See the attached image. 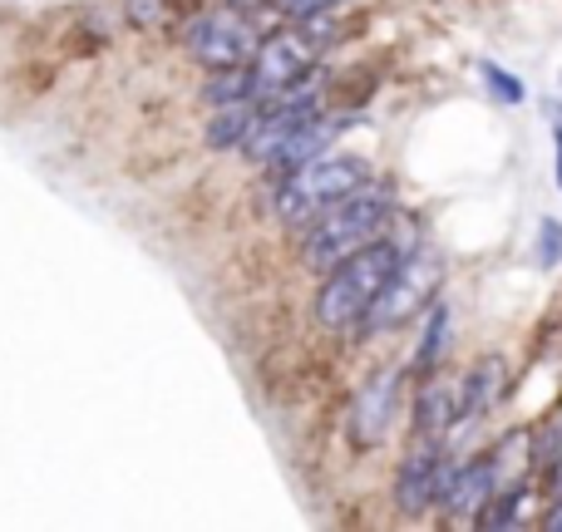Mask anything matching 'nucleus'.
Segmentation results:
<instances>
[{
    "label": "nucleus",
    "mask_w": 562,
    "mask_h": 532,
    "mask_svg": "<svg viewBox=\"0 0 562 532\" xmlns=\"http://www.w3.org/2000/svg\"><path fill=\"white\" fill-rule=\"evenodd\" d=\"M405 262V252H400L395 242H385V237H375L370 247H360V252H350L346 262L326 276V286H321L316 296V320L326 330H346V326H366L370 306L380 301V291L390 286V276L400 271Z\"/></svg>",
    "instance_id": "1"
},
{
    "label": "nucleus",
    "mask_w": 562,
    "mask_h": 532,
    "mask_svg": "<svg viewBox=\"0 0 562 532\" xmlns=\"http://www.w3.org/2000/svg\"><path fill=\"white\" fill-rule=\"evenodd\" d=\"M203 99L213 109H227V104H247V99H262V89H257V69H213V79H207Z\"/></svg>",
    "instance_id": "14"
},
{
    "label": "nucleus",
    "mask_w": 562,
    "mask_h": 532,
    "mask_svg": "<svg viewBox=\"0 0 562 532\" xmlns=\"http://www.w3.org/2000/svg\"><path fill=\"white\" fill-rule=\"evenodd\" d=\"M528 503V488H508V494H494V503L479 513V528H514L518 513Z\"/></svg>",
    "instance_id": "16"
},
{
    "label": "nucleus",
    "mask_w": 562,
    "mask_h": 532,
    "mask_svg": "<svg viewBox=\"0 0 562 532\" xmlns=\"http://www.w3.org/2000/svg\"><path fill=\"white\" fill-rule=\"evenodd\" d=\"M366 188H370V168L360 158H316V163L281 178L272 207L286 227H311L321 213H330L336 203L366 193Z\"/></svg>",
    "instance_id": "2"
},
{
    "label": "nucleus",
    "mask_w": 562,
    "mask_h": 532,
    "mask_svg": "<svg viewBox=\"0 0 562 532\" xmlns=\"http://www.w3.org/2000/svg\"><path fill=\"white\" fill-rule=\"evenodd\" d=\"M158 15H164V0H128V20L134 25H154Z\"/></svg>",
    "instance_id": "20"
},
{
    "label": "nucleus",
    "mask_w": 562,
    "mask_h": 532,
    "mask_svg": "<svg viewBox=\"0 0 562 532\" xmlns=\"http://www.w3.org/2000/svg\"><path fill=\"white\" fill-rule=\"evenodd\" d=\"M445 484H449V459H445V449L439 444H425V449H415V454L400 464V478H395V503H400V513H425V508H435L439 503V494H445Z\"/></svg>",
    "instance_id": "7"
},
{
    "label": "nucleus",
    "mask_w": 562,
    "mask_h": 532,
    "mask_svg": "<svg viewBox=\"0 0 562 532\" xmlns=\"http://www.w3.org/2000/svg\"><path fill=\"white\" fill-rule=\"evenodd\" d=\"M340 118H311V124H301L296 134L286 138V148L277 154V163L272 168H281V173H296V168H306V163H316L321 158V148L330 144V138L340 134Z\"/></svg>",
    "instance_id": "11"
},
{
    "label": "nucleus",
    "mask_w": 562,
    "mask_h": 532,
    "mask_svg": "<svg viewBox=\"0 0 562 532\" xmlns=\"http://www.w3.org/2000/svg\"><path fill=\"white\" fill-rule=\"evenodd\" d=\"M558 188H562V128H558Z\"/></svg>",
    "instance_id": "21"
},
{
    "label": "nucleus",
    "mask_w": 562,
    "mask_h": 532,
    "mask_svg": "<svg viewBox=\"0 0 562 532\" xmlns=\"http://www.w3.org/2000/svg\"><path fill=\"white\" fill-rule=\"evenodd\" d=\"M390 223V197L385 193H356L346 203H336L330 213H321L311 223V237H306V262L316 271H336L350 252L370 247Z\"/></svg>",
    "instance_id": "3"
},
{
    "label": "nucleus",
    "mask_w": 562,
    "mask_h": 532,
    "mask_svg": "<svg viewBox=\"0 0 562 532\" xmlns=\"http://www.w3.org/2000/svg\"><path fill=\"white\" fill-rule=\"evenodd\" d=\"M449 326H454L449 306H445V301H435V306H429L425 340H419V355H415V365H419V370H435L439 360H445V350H449Z\"/></svg>",
    "instance_id": "15"
},
{
    "label": "nucleus",
    "mask_w": 562,
    "mask_h": 532,
    "mask_svg": "<svg viewBox=\"0 0 562 532\" xmlns=\"http://www.w3.org/2000/svg\"><path fill=\"white\" fill-rule=\"evenodd\" d=\"M479 75H484V84L494 89V99H504V104H524V84H518L508 69H498L494 59H484V65H479Z\"/></svg>",
    "instance_id": "17"
},
{
    "label": "nucleus",
    "mask_w": 562,
    "mask_h": 532,
    "mask_svg": "<svg viewBox=\"0 0 562 532\" xmlns=\"http://www.w3.org/2000/svg\"><path fill=\"white\" fill-rule=\"evenodd\" d=\"M188 49L207 69H233L252 55V25L237 10H207V15L188 20Z\"/></svg>",
    "instance_id": "6"
},
{
    "label": "nucleus",
    "mask_w": 562,
    "mask_h": 532,
    "mask_svg": "<svg viewBox=\"0 0 562 532\" xmlns=\"http://www.w3.org/2000/svg\"><path fill=\"white\" fill-rule=\"evenodd\" d=\"M311 65H316V35H306V20H301V30H277V35L257 49V65H252L262 99L306 84Z\"/></svg>",
    "instance_id": "5"
},
{
    "label": "nucleus",
    "mask_w": 562,
    "mask_h": 532,
    "mask_svg": "<svg viewBox=\"0 0 562 532\" xmlns=\"http://www.w3.org/2000/svg\"><path fill=\"white\" fill-rule=\"evenodd\" d=\"M395 395H400L395 370L375 375L366 389H360V399H356V444H380V439H385L390 419H395Z\"/></svg>",
    "instance_id": "9"
},
{
    "label": "nucleus",
    "mask_w": 562,
    "mask_h": 532,
    "mask_svg": "<svg viewBox=\"0 0 562 532\" xmlns=\"http://www.w3.org/2000/svg\"><path fill=\"white\" fill-rule=\"evenodd\" d=\"M504 375L508 370L498 355H484L474 370H469V380L459 385V425H464V419H479L498 395H504Z\"/></svg>",
    "instance_id": "10"
},
{
    "label": "nucleus",
    "mask_w": 562,
    "mask_h": 532,
    "mask_svg": "<svg viewBox=\"0 0 562 532\" xmlns=\"http://www.w3.org/2000/svg\"><path fill=\"white\" fill-rule=\"evenodd\" d=\"M459 425V389L454 385H425L415 405V429L419 434H439V429Z\"/></svg>",
    "instance_id": "13"
},
{
    "label": "nucleus",
    "mask_w": 562,
    "mask_h": 532,
    "mask_svg": "<svg viewBox=\"0 0 562 532\" xmlns=\"http://www.w3.org/2000/svg\"><path fill=\"white\" fill-rule=\"evenodd\" d=\"M558 262H562V223L543 217V227H538V267H558Z\"/></svg>",
    "instance_id": "18"
},
{
    "label": "nucleus",
    "mask_w": 562,
    "mask_h": 532,
    "mask_svg": "<svg viewBox=\"0 0 562 532\" xmlns=\"http://www.w3.org/2000/svg\"><path fill=\"white\" fill-rule=\"evenodd\" d=\"M439 281H445V262H439V252H429V247L405 252V262H400V271L390 276V286L380 291V301L370 306L366 330H395V326H405V320H415L419 310L435 306Z\"/></svg>",
    "instance_id": "4"
},
{
    "label": "nucleus",
    "mask_w": 562,
    "mask_h": 532,
    "mask_svg": "<svg viewBox=\"0 0 562 532\" xmlns=\"http://www.w3.org/2000/svg\"><path fill=\"white\" fill-rule=\"evenodd\" d=\"M257 109H262V99H247V104H227V109H217V118L207 124V148H243L247 144V134L257 128Z\"/></svg>",
    "instance_id": "12"
},
{
    "label": "nucleus",
    "mask_w": 562,
    "mask_h": 532,
    "mask_svg": "<svg viewBox=\"0 0 562 532\" xmlns=\"http://www.w3.org/2000/svg\"><path fill=\"white\" fill-rule=\"evenodd\" d=\"M498 494V464L494 459H474V464L449 468V484L439 494V508L454 518H479Z\"/></svg>",
    "instance_id": "8"
},
{
    "label": "nucleus",
    "mask_w": 562,
    "mask_h": 532,
    "mask_svg": "<svg viewBox=\"0 0 562 532\" xmlns=\"http://www.w3.org/2000/svg\"><path fill=\"white\" fill-rule=\"evenodd\" d=\"M330 0H277V10H286L291 20H316Z\"/></svg>",
    "instance_id": "19"
}]
</instances>
